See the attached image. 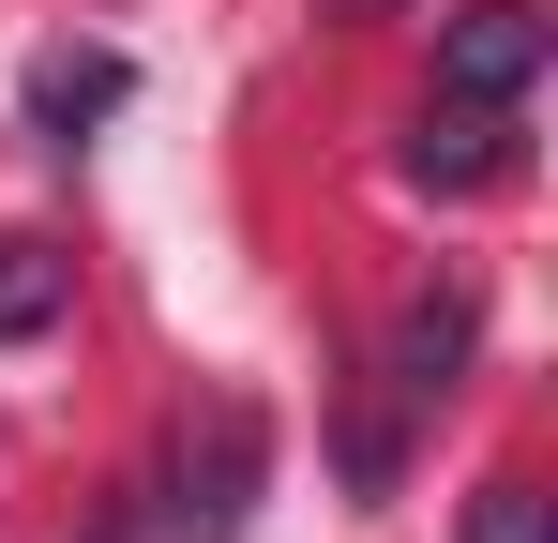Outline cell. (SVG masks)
Instances as JSON below:
<instances>
[{
  "instance_id": "cell-5",
  "label": "cell",
  "mask_w": 558,
  "mask_h": 543,
  "mask_svg": "<svg viewBox=\"0 0 558 543\" xmlns=\"http://www.w3.org/2000/svg\"><path fill=\"white\" fill-rule=\"evenodd\" d=\"M61 302H76V257H61V242H31V227H15V242H0V348H31V333H46V317H61Z\"/></svg>"
},
{
  "instance_id": "cell-6",
  "label": "cell",
  "mask_w": 558,
  "mask_h": 543,
  "mask_svg": "<svg viewBox=\"0 0 558 543\" xmlns=\"http://www.w3.org/2000/svg\"><path fill=\"white\" fill-rule=\"evenodd\" d=\"M468 543H558L544 529V483H483V498H468Z\"/></svg>"
},
{
  "instance_id": "cell-7",
  "label": "cell",
  "mask_w": 558,
  "mask_h": 543,
  "mask_svg": "<svg viewBox=\"0 0 558 543\" xmlns=\"http://www.w3.org/2000/svg\"><path fill=\"white\" fill-rule=\"evenodd\" d=\"M348 15H377V0H348Z\"/></svg>"
},
{
  "instance_id": "cell-3",
  "label": "cell",
  "mask_w": 558,
  "mask_h": 543,
  "mask_svg": "<svg viewBox=\"0 0 558 543\" xmlns=\"http://www.w3.org/2000/svg\"><path fill=\"white\" fill-rule=\"evenodd\" d=\"M121 90H136L121 46H46V61H31V136H61V152H76L92 121H121Z\"/></svg>"
},
{
  "instance_id": "cell-2",
  "label": "cell",
  "mask_w": 558,
  "mask_h": 543,
  "mask_svg": "<svg viewBox=\"0 0 558 543\" xmlns=\"http://www.w3.org/2000/svg\"><path fill=\"white\" fill-rule=\"evenodd\" d=\"M408 181H423V196H483V181H513V106H423Z\"/></svg>"
},
{
  "instance_id": "cell-4",
  "label": "cell",
  "mask_w": 558,
  "mask_h": 543,
  "mask_svg": "<svg viewBox=\"0 0 558 543\" xmlns=\"http://www.w3.org/2000/svg\"><path fill=\"white\" fill-rule=\"evenodd\" d=\"M468 333H483V302H468V287H423V302L392 317V393H408V408H438V393L468 377Z\"/></svg>"
},
{
  "instance_id": "cell-1",
  "label": "cell",
  "mask_w": 558,
  "mask_h": 543,
  "mask_svg": "<svg viewBox=\"0 0 558 543\" xmlns=\"http://www.w3.org/2000/svg\"><path fill=\"white\" fill-rule=\"evenodd\" d=\"M529 76H544V15L529 0H468L438 31V90L453 106H529Z\"/></svg>"
}]
</instances>
